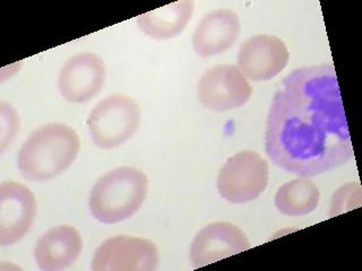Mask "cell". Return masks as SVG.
Masks as SVG:
<instances>
[{"label": "cell", "mask_w": 362, "mask_h": 271, "mask_svg": "<svg viewBox=\"0 0 362 271\" xmlns=\"http://www.w3.org/2000/svg\"><path fill=\"white\" fill-rule=\"evenodd\" d=\"M265 148L277 167L303 178L329 172L354 157L333 66L299 68L283 80L269 109Z\"/></svg>", "instance_id": "1"}, {"label": "cell", "mask_w": 362, "mask_h": 271, "mask_svg": "<svg viewBox=\"0 0 362 271\" xmlns=\"http://www.w3.org/2000/svg\"><path fill=\"white\" fill-rule=\"evenodd\" d=\"M78 135L62 124H49L30 135L17 156V167L30 181L54 179L71 167L78 155Z\"/></svg>", "instance_id": "2"}, {"label": "cell", "mask_w": 362, "mask_h": 271, "mask_svg": "<svg viewBox=\"0 0 362 271\" xmlns=\"http://www.w3.org/2000/svg\"><path fill=\"white\" fill-rule=\"evenodd\" d=\"M148 180L141 169L122 167L103 175L90 192V212L103 224L120 223L139 212L146 199Z\"/></svg>", "instance_id": "3"}, {"label": "cell", "mask_w": 362, "mask_h": 271, "mask_svg": "<svg viewBox=\"0 0 362 271\" xmlns=\"http://www.w3.org/2000/svg\"><path fill=\"white\" fill-rule=\"evenodd\" d=\"M94 144L112 150L133 137L141 124V110L129 96L111 95L94 107L88 119Z\"/></svg>", "instance_id": "4"}, {"label": "cell", "mask_w": 362, "mask_h": 271, "mask_svg": "<svg viewBox=\"0 0 362 271\" xmlns=\"http://www.w3.org/2000/svg\"><path fill=\"white\" fill-rule=\"evenodd\" d=\"M269 178L267 162L254 150H243L228 158L220 169L218 192L229 203H250L265 191Z\"/></svg>", "instance_id": "5"}, {"label": "cell", "mask_w": 362, "mask_h": 271, "mask_svg": "<svg viewBox=\"0 0 362 271\" xmlns=\"http://www.w3.org/2000/svg\"><path fill=\"white\" fill-rule=\"evenodd\" d=\"M158 248L141 237L118 235L96 248L92 261L93 271H153L158 268Z\"/></svg>", "instance_id": "6"}, {"label": "cell", "mask_w": 362, "mask_h": 271, "mask_svg": "<svg viewBox=\"0 0 362 271\" xmlns=\"http://www.w3.org/2000/svg\"><path fill=\"white\" fill-rule=\"evenodd\" d=\"M252 85L239 68L215 66L204 73L197 86L198 100L215 112H224L246 104L252 96Z\"/></svg>", "instance_id": "7"}, {"label": "cell", "mask_w": 362, "mask_h": 271, "mask_svg": "<svg viewBox=\"0 0 362 271\" xmlns=\"http://www.w3.org/2000/svg\"><path fill=\"white\" fill-rule=\"evenodd\" d=\"M35 212L31 190L13 181L0 184V244L13 246L22 240L33 225Z\"/></svg>", "instance_id": "8"}, {"label": "cell", "mask_w": 362, "mask_h": 271, "mask_svg": "<svg viewBox=\"0 0 362 271\" xmlns=\"http://www.w3.org/2000/svg\"><path fill=\"white\" fill-rule=\"evenodd\" d=\"M252 248L248 237L238 226L226 222L209 224L192 241L190 258L195 268L247 251Z\"/></svg>", "instance_id": "9"}, {"label": "cell", "mask_w": 362, "mask_h": 271, "mask_svg": "<svg viewBox=\"0 0 362 271\" xmlns=\"http://www.w3.org/2000/svg\"><path fill=\"white\" fill-rule=\"evenodd\" d=\"M288 47L274 35H255L241 44L238 56L239 69L252 80L274 78L288 65Z\"/></svg>", "instance_id": "10"}, {"label": "cell", "mask_w": 362, "mask_h": 271, "mask_svg": "<svg viewBox=\"0 0 362 271\" xmlns=\"http://www.w3.org/2000/svg\"><path fill=\"white\" fill-rule=\"evenodd\" d=\"M107 79L105 62L94 54H76L59 75V90L71 103H85L100 93Z\"/></svg>", "instance_id": "11"}, {"label": "cell", "mask_w": 362, "mask_h": 271, "mask_svg": "<svg viewBox=\"0 0 362 271\" xmlns=\"http://www.w3.org/2000/svg\"><path fill=\"white\" fill-rule=\"evenodd\" d=\"M240 33V20L231 9H218L203 17L198 24L192 45L202 58L216 56L229 50Z\"/></svg>", "instance_id": "12"}, {"label": "cell", "mask_w": 362, "mask_h": 271, "mask_svg": "<svg viewBox=\"0 0 362 271\" xmlns=\"http://www.w3.org/2000/svg\"><path fill=\"white\" fill-rule=\"evenodd\" d=\"M82 248V237L76 229L71 226H57L37 241L34 258L41 270H64L78 259Z\"/></svg>", "instance_id": "13"}, {"label": "cell", "mask_w": 362, "mask_h": 271, "mask_svg": "<svg viewBox=\"0 0 362 271\" xmlns=\"http://www.w3.org/2000/svg\"><path fill=\"white\" fill-rule=\"evenodd\" d=\"M192 0H182L147 11L137 17V24L147 37L156 40H169L184 31L194 14Z\"/></svg>", "instance_id": "14"}, {"label": "cell", "mask_w": 362, "mask_h": 271, "mask_svg": "<svg viewBox=\"0 0 362 271\" xmlns=\"http://www.w3.org/2000/svg\"><path fill=\"white\" fill-rule=\"evenodd\" d=\"M320 192L308 179H296L277 190L274 201L277 210L290 217L305 216L320 203Z\"/></svg>", "instance_id": "15"}, {"label": "cell", "mask_w": 362, "mask_h": 271, "mask_svg": "<svg viewBox=\"0 0 362 271\" xmlns=\"http://www.w3.org/2000/svg\"><path fill=\"white\" fill-rule=\"evenodd\" d=\"M360 190L361 189H360L359 183H348L343 186L342 188H339L334 193L333 200H332V217L356 208L354 199L356 200L361 199Z\"/></svg>", "instance_id": "16"}]
</instances>
